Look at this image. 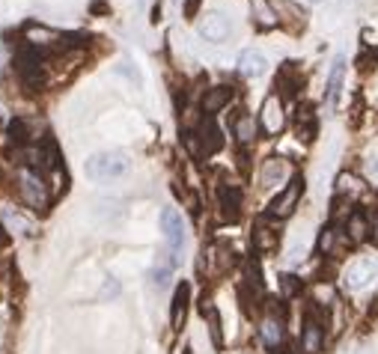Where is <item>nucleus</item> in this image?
<instances>
[{"label":"nucleus","mask_w":378,"mask_h":354,"mask_svg":"<svg viewBox=\"0 0 378 354\" xmlns=\"http://www.w3.org/2000/svg\"><path fill=\"white\" fill-rule=\"evenodd\" d=\"M325 346V319L319 315V310L313 307L304 319V331H301V351L304 354H319Z\"/></svg>","instance_id":"nucleus-7"},{"label":"nucleus","mask_w":378,"mask_h":354,"mask_svg":"<svg viewBox=\"0 0 378 354\" xmlns=\"http://www.w3.org/2000/svg\"><path fill=\"white\" fill-rule=\"evenodd\" d=\"M286 176H289V170H286L283 158H268L266 164H262V185L266 188H274L277 182H283Z\"/></svg>","instance_id":"nucleus-19"},{"label":"nucleus","mask_w":378,"mask_h":354,"mask_svg":"<svg viewBox=\"0 0 378 354\" xmlns=\"http://www.w3.org/2000/svg\"><path fill=\"white\" fill-rule=\"evenodd\" d=\"M259 336H262V343H266L268 348H277L283 343V319L268 315V319L262 322V327H259Z\"/></svg>","instance_id":"nucleus-18"},{"label":"nucleus","mask_w":378,"mask_h":354,"mask_svg":"<svg viewBox=\"0 0 378 354\" xmlns=\"http://www.w3.org/2000/svg\"><path fill=\"white\" fill-rule=\"evenodd\" d=\"M301 194H304V179H301V176H295V179L289 182L283 191L271 199V206H268V221H283V218H289V214L298 209Z\"/></svg>","instance_id":"nucleus-6"},{"label":"nucleus","mask_w":378,"mask_h":354,"mask_svg":"<svg viewBox=\"0 0 378 354\" xmlns=\"http://www.w3.org/2000/svg\"><path fill=\"white\" fill-rule=\"evenodd\" d=\"M343 81H346V60L337 57V63L331 66V74H327V86H325V107L334 110L339 96H343Z\"/></svg>","instance_id":"nucleus-12"},{"label":"nucleus","mask_w":378,"mask_h":354,"mask_svg":"<svg viewBox=\"0 0 378 354\" xmlns=\"http://www.w3.org/2000/svg\"><path fill=\"white\" fill-rule=\"evenodd\" d=\"M277 244H280V235H277V230H274L266 218H259L256 226H254V247H256V253H274Z\"/></svg>","instance_id":"nucleus-14"},{"label":"nucleus","mask_w":378,"mask_h":354,"mask_svg":"<svg viewBox=\"0 0 378 354\" xmlns=\"http://www.w3.org/2000/svg\"><path fill=\"white\" fill-rule=\"evenodd\" d=\"M250 9H254V18H256V24L262 30H271V27H277V12H274V6L268 4V0H250Z\"/></svg>","instance_id":"nucleus-20"},{"label":"nucleus","mask_w":378,"mask_h":354,"mask_svg":"<svg viewBox=\"0 0 378 354\" xmlns=\"http://www.w3.org/2000/svg\"><path fill=\"white\" fill-rule=\"evenodd\" d=\"M266 66H268V60H266V54H259V51H242V57H238V72H242L245 78H259V74H266Z\"/></svg>","instance_id":"nucleus-17"},{"label":"nucleus","mask_w":378,"mask_h":354,"mask_svg":"<svg viewBox=\"0 0 378 354\" xmlns=\"http://www.w3.org/2000/svg\"><path fill=\"white\" fill-rule=\"evenodd\" d=\"M360 191H363V182L355 179L351 173H343V176L337 179V194H339V197H358Z\"/></svg>","instance_id":"nucleus-22"},{"label":"nucleus","mask_w":378,"mask_h":354,"mask_svg":"<svg viewBox=\"0 0 378 354\" xmlns=\"http://www.w3.org/2000/svg\"><path fill=\"white\" fill-rule=\"evenodd\" d=\"M230 101H233V86H226V84L211 86V90H206V96H203V113L206 117H215V113L223 110Z\"/></svg>","instance_id":"nucleus-16"},{"label":"nucleus","mask_w":378,"mask_h":354,"mask_svg":"<svg viewBox=\"0 0 378 354\" xmlns=\"http://www.w3.org/2000/svg\"><path fill=\"white\" fill-rule=\"evenodd\" d=\"M185 354H188V351H185Z\"/></svg>","instance_id":"nucleus-33"},{"label":"nucleus","mask_w":378,"mask_h":354,"mask_svg":"<svg viewBox=\"0 0 378 354\" xmlns=\"http://www.w3.org/2000/svg\"><path fill=\"white\" fill-rule=\"evenodd\" d=\"M203 315H209V331H211V339H215V346H223V336H221V319L215 307H209V301H203Z\"/></svg>","instance_id":"nucleus-25"},{"label":"nucleus","mask_w":378,"mask_h":354,"mask_svg":"<svg viewBox=\"0 0 378 354\" xmlns=\"http://www.w3.org/2000/svg\"><path fill=\"white\" fill-rule=\"evenodd\" d=\"M4 238H6V235H4V230H0V242H4Z\"/></svg>","instance_id":"nucleus-32"},{"label":"nucleus","mask_w":378,"mask_h":354,"mask_svg":"<svg viewBox=\"0 0 378 354\" xmlns=\"http://www.w3.org/2000/svg\"><path fill=\"white\" fill-rule=\"evenodd\" d=\"M6 137H9V140H12V143H15V146H24V143H27V140H30V131H27V122H24L21 117H15V119H12V122H9V129H6Z\"/></svg>","instance_id":"nucleus-23"},{"label":"nucleus","mask_w":378,"mask_h":354,"mask_svg":"<svg viewBox=\"0 0 378 354\" xmlns=\"http://www.w3.org/2000/svg\"><path fill=\"white\" fill-rule=\"evenodd\" d=\"M375 63H378V51L375 48H363L360 54H358V69L360 72H372Z\"/></svg>","instance_id":"nucleus-27"},{"label":"nucleus","mask_w":378,"mask_h":354,"mask_svg":"<svg viewBox=\"0 0 378 354\" xmlns=\"http://www.w3.org/2000/svg\"><path fill=\"white\" fill-rule=\"evenodd\" d=\"M372 280H378V259H360L346 271V286L348 289H367Z\"/></svg>","instance_id":"nucleus-10"},{"label":"nucleus","mask_w":378,"mask_h":354,"mask_svg":"<svg viewBox=\"0 0 378 354\" xmlns=\"http://www.w3.org/2000/svg\"><path fill=\"white\" fill-rule=\"evenodd\" d=\"M254 134H256L254 119H250L247 113H242V117L235 119V137H238V143H250V140H254Z\"/></svg>","instance_id":"nucleus-24"},{"label":"nucleus","mask_w":378,"mask_h":354,"mask_svg":"<svg viewBox=\"0 0 378 354\" xmlns=\"http://www.w3.org/2000/svg\"><path fill=\"white\" fill-rule=\"evenodd\" d=\"M301 277H295V274H283L280 277V292H283V298H298L301 295Z\"/></svg>","instance_id":"nucleus-26"},{"label":"nucleus","mask_w":378,"mask_h":354,"mask_svg":"<svg viewBox=\"0 0 378 354\" xmlns=\"http://www.w3.org/2000/svg\"><path fill=\"white\" fill-rule=\"evenodd\" d=\"M18 194L36 211H45L48 206H51V191H48V182L42 179V173L33 170V167H21L18 170Z\"/></svg>","instance_id":"nucleus-2"},{"label":"nucleus","mask_w":378,"mask_h":354,"mask_svg":"<svg viewBox=\"0 0 378 354\" xmlns=\"http://www.w3.org/2000/svg\"><path fill=\"white\" fill-rule=\"evenodd\" d=\"M15 72L27 90H39L42 78H45V51L27 42L15 57Z\"/></svg>","instance_id":"nucleus-3"},{"label":"nucleus","mask_w":378,"mask_h":354,"mask_svg":"<svg viewBox=\"0 0 378 354\" xmlns=\"http://www.w3.org/2000/svg\"><path fill=\"white\" fill-rule=\"evenodd\" d=\"M200 4H203V0H185V6H182L185 18H197V12H200Z\"/></svg>","instance_id":"nucleus-29"},{"label":"nucleus","mask_w":378,"mask_h":354,"mask_svg":"<svg viewBox=\"0 0 378 354\" xmlns=\"http://www.w3.org/2000/svg\"><path fill=\"white\" fill-rule=\"evenodd\" d=\"M161 232H164V242H167V250H170V259L179 265L182 262V253H185V221L182 214L176 209H164L161 211Z\"/></svg>","instance_id":"nucleus-5"},{"label":"nucleus","mask_w":378,"mask_h":354,"mask_svg":"<svg viewBox=\"0 0 378 354\" xmlns=\"http://www.w3.org/2000/svg\"><path fill=\"white\" fill-rule=\"evenodd\" d=\"M230 33H233V21L223 12H209L200 21V36L209 42H223V39H230Z\"/></svg>","instance_id":"nucleus-9"},{"label":"nucleus","mask_w":378,"mask_h":354,"mask_svg":"<svg viewBox=\"0 0 378 354\" xmlns=\"http://www.w3.org/2000/svg\"><path fill=\"white\" fill-rule=\"evenodd\" d=\"M339 235H346V232H337L334 226H325L322 235H319V253H322V256H337Z\"/></svg>","instance_id":"nucleus-21"},{"label":"nucleus","mask_w":378,"mask_h":354,"mask_svg":"<svg viewBox=\"0 0 378 354\" xmlns=\"http://www.w3.org/2000/svg\"><path fill=\"white\" fill-rule=\"evenodd\" d=\"M218 209L223 221H238V214H242V188L223 182L218 188Z\"/></svg>","instance_id":"nucleus-11"},{"label":"nucleus","mask_w":378,"mask_h":354,"mask_svg":"<svg viewBox=\"0 0 378 354\" xmlns=\"http://www.w3.org/2000/svg\"><path fill=\"white\" fill-rule=\"evenodd\" d=\"M259 125H262V131H266L268 137H274V134L283 131V125H286V110H283V98L277 96V93H271L266 101H262Z\"/></svg>","instance_id":"nucleus-8"},{"label":"nucleus","mask_w":378,"mask_h":354,"mask_svg":"<svg viewBox=\"0 0 378 354\" xmlns=\"http://www.w3.org/2000/svg\"><path fill=\"white\" fill-rule=\"evenodd\" d=\"M277 354H295L292 348H283V351H277Z\"/></svg>","instance_id":"nucleus-31"},{"label":"nucleus","mask_w":378,"mask_h":354,"mask_svg":"<svg viewBox=\"0 0 378 354\" xmlns=\"http://www.w3.org/2000/svg\"><path fill=\"white\" fill-rule=\"evenodd\" d=\"M346 238H348V242H355V244L372 238V221L363 211H351L348 221H346Z\"/></svg>","instance_id":"nucleus-15"},{"label":"nucleus","mask_w":378,"mask_h":354,"mask_svg":"<svg viewBox=\"0 0 378 354\" xmlns=\"http://www.w3.org/2000/svg\"><path fill=\"white\" fill-rule=\"evenodd\" d=\"M372 242H375V244H378V218H375V221H372Z\"/></svg>","instance_id":"nucleus-30"},{"label":"nucleus","mask_w":378,"mask_h":354,"mask_svg":"<svg viewBox=\"0 0 378 354\" xmlns=\"http://www.w3.org/2000/svg\"><path fill=\"white\" fill-rule=\"evenodd\" d=\"M188 146H191L197 155H203V158L215 155V152L223 149V131L218 129L215 117H203V119H200L197 131L188 134Z\"/></svg>","instance_id":"nucleus-4"},{"label":"nucleus","mask_w":378,"mask_h":354,"mask_svg":"<svg viewBox=\"0 0 378 354\" xmlns=\"http://www.w3.org/2000/svg\"><path fill=\"white\" fill-rule=\"evenodd\" d=\"M4 218H6V223H9V226H21L24 232H30V223H24V221H21V218H18V214L12 211V209H6V211H4Z\"/></svg>","instance_id":"nucleus-28"},{"label":"nucleus","mask_w":378,"mask_h":354,"mask_svg":"<svg viewBox=\"0 0 378 354\" xmlns=\"http://www.w3.org/2000/svg\"><path fill=\"white\" fill-rule=\"evenodd\" d=\"M131 170V161L125 152H98L86 161V176L93 182H113Z\"/></svg>","instance_id":"nucleus-1"},{"label":"nucleus","mask_w":378,"mask_h":354,"mask_svg":"<svg viewBox=\"0 0 378 354\" xmlns=\"http://www.w3.org/2000/svg\"><path fill=\"white\" fill-rule=\"evenodd\" d=\"M188 301H191V286H188V283L182 280L179 286H176V292H173V303H170V324H173V331H179V327L185 324Z\"/></svg>","instance_id":"nucleus-13"}]
</instances>
